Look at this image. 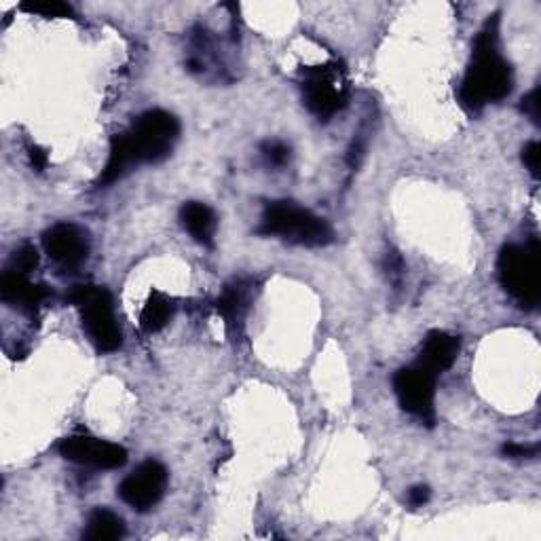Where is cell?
Masks as SVG:
<instances>
[{"instance_id": "13", "label": "cell", "mask_w": 541, "mask_h": 541, "mask_svg": "<svg viewBox=\"0 0 541 541\" xmlns=\"http://www.w3.org/2000/svg\"><path fill=\"white\" fill-rule=\"evenodd\" d=\"M180 220L184 229L197 241V244L212 248L214 246V235H216V214L208 208L205 203L189 201L184 203L180 212Z\"/></svg>"}, {"instance_id": "24", "label": "cell", "mask_w": 541, "mask_h": 541, "mask_svg": "<svg viewBox=\"0 0 541 541\" xmlns=\"http://www.w3.org/2000/svg\"><path fill=\"white\" fill-rule=\"evenodd\" d=\"M30 161H32V167H34V170L43 172V170H45V165H47V155L41 151V148L32 146V148H30Z\"/></svg>"}, {"instance_id": "7", "label": "cell", "mask_w": 541, "mask_h": 541, "mask_svg": "<svg viewBox=\"0 0 541 541\" xmlns=\"http://www.w3.org/2000/svg\"><path fill=\"white\" fill-rule=\"evenodd\" d=\"M303 93L307 108L320 119L337 115L347 102V87L341 74L330 66L307 68L303 72Z\"/></svg>"}, {"instance_id": "9", "label": "cell", "mask_w": 541, "mask_h": 541, "mask_svg": "<svg viewBox=\"0 0 541 541\" xmlns=\"http://www.w3.org/2000/svg\"><path fill=\"white\" fill-rule=\"evenodd\" d=\"M60 453L72 463L98 470H117L123 468L127 461V451L123 446L93 436H70L62 440Z\"/></svg>"}, {"instance_id": "1", "label": "cell", "mask_w": 541, "mask_h": 541, "mask_svg": "<svg viewBox=\"0 0 541 541\" xmlns=\"http://www.w3.org/2000/svg\"><path fill=\"white\" fill-rule=\"evenodd\" d=\"M499 20L487 22L474 45V62L459 87L461 104L476 113L491 102H499L512 91V68L499 53Z\"/></svg>"}, {"instance_id": "11", "label": "cell", "mask_w": 541, "mask_h": 541, "mask_svg": "<svg viewBox=\"0 0 541 541\" xmlns=\"http://www.w3.org/2000/svg\"><path fill=\"white\" fill-rule=\"evenodd\" d=\"M0 296H3L5 303L22 307L24 311H36L49 298V290L45 286L32 284L22 273L5 271L0 277Z\"/></svg>"}, {"instance_id": "2", "label": "cell", "mask_w": 541, "mask_h": 541, "mask_svg": "<svg viewBox=\"0 0 541 541\" xmlns=\"http://www.w3.org/2000/svg\"><path fill=\"white\" fill-rule=\"evenodd\" d=\"M178 134L180 123L174 115L165 110H148L138 117L129 132L115 136V140L132 165L157 163L172 153Z\"/></svg>"}, {"instance_id": "6", "label": "cell", "mask_w": 541, "mask_h": 541, "mask_svg": "<svg viewBox=\"0 0 541 541\" xmlns=\"http://www.w3.org/2000/svg\"><path fill=\"white\" fill-rule=\"evenodd\" d=\"M394 391L400 406L406 413L421 421L434 423V398H436V375L415 364L396 372Z\"/></svg>"}, {"instance_id": "18", "label": "cell", "mask_w": 541, "mask_h": 541, "mask_svg": "<svg viewBox=\"0 0 541 541\" xmlns=\"http://www.w3.org/2000/svg\"><path fill=\"white\" fill-rule=\"evenodd\" d=\"M36 265H39V252H36L34 246L24 244L22 248L15 250V254L11 258V269L9 271L26 275V273L34 271Z\"/></svg>"}, {"instance_id": "15", "label": "cell", "mask_w": 541, "mask_h": 541, "mask_svg": "<svg viewBox=\"0 0 541 541\" xmlns=\"http://www.w3.org/2000/svg\"><path fill=\"white\" fill-rule=\"evenodd\" d=\"M172 313H174V305L170 298L159 292H153L151 296H148V301L140 313V328L146 334H155L170 324Z\"/></svg>"}, {"instance_id": "14", "label": "cell", "mask_w": 541, "mask_h": 541, "mask_svg": "<svg viewBox=\"0 0 541 541\" xmlns=\"http://www.w3.org/2000/svg\"><path fill=\"white\" fill-rule=\"evenodd\" d=\"M123 535H125L123 518L106 508H98L96 512H91L87 520V529L83 533L87 541H115L121 539Z\"/></svg>"}, {"instance_id": "17", "label": "cell", "mask_w": 541, "mask_h": 541, "mask_svg": "<svg viewBox=\"0 0 541 541\" xmlns=\"http://www.w3.org/2000/svg\"><path fill=\"white\" fill-rule=\"evenodd\" d=\"M24 11L34 13V15H43V17H70L72 7L66 3H60V0H39V3H24Z\"/></svg>"}, {"instance_id": "12", "label": "cell", "mask_w": 541, "mask_h": 541, "mask_svg": "<svg viewBox=\"0 0 541 541\" xmlns=\"http://www.w3.org/2000/svg\"><path fill=\"white\" fill-rule=\"evenodd\" d=\"M459 356V341L449 332H429L421 349L419 366L432 372V375H440V372L449 370Z\"/></svg>"}, {"instance_id": "20", "label": "cell", "mask_w": 541, "mask_h": 541, "mask_svg": "<svg viewBox=\"0 0 541 541\" xmlns=\"http://www.w3.org/2000/svg\"><path fill=\"white\" fill-rule=\"evenodd\" d=\"M539 161H541V146L539 142H529L522 148V163L527 165L533 178H539Z\"/></svg>"}, {"instance_id": "8", "label": "cell", "mask_w": 541, "mask_h": 541, "mask_svg": "<svg viewBox=\"0 0 541 541\" xmlns=\"http://www.w3.org/2000/svg\"><path fill=\"white\" fill-rule=\"evenodd\" d=\"M167 487V470L159 461H146L119 484V497L138 512L151 510Z\"/></svg>"}, {"instance_id": "4", "label": "cell", "mask_w": 541, "mask_h": 541, "mask_svg": "<svg viewBox=\"0 0 541 541\" xmlns=\"http://www.w3.org/2000/svg\"><path fill=\"white\" fill-rule=\"evenodd\" d=\"M499 282L514 301L522 307L533 309L541 298V271H539V246L533 239L529 246H503L497 258Z\"/></svg>"}, {"instance_id": "10", "label": "cell", "mask_w": 541, "mask_h": 541, "mask_svg": "<svg viewBox=\"0 0 541 541\" xmlns=\"http://www.w3.org/2000/svg\"><path fill=\"white\" fill-rule=\"evenodd\" d=\"M43 246L53 263L66 271L79 269L89 258V248H91L87 231H83L77 225H72V222H60V225H53L43 235Z\"/></svg>"}, {"instance_id": "3", "label": "cell", "mask_w": 541, "mask_h": 541, "mask_svg": "<svg viewBox=\"0 0 541 541\" xmlns=\"http://www.w3.org/2000/svg\"><path fill=\"white\" fill-rule=\"evenodd\" d=\"M260 235H273L298 246H326L332 241V229L320 216L311 214L292 201H273L265 208L258 227Z\"/></svg>"}, {"instance_id": "19", "label": "cell", "mask_w": 541, "mask_h": 541, "mask_svg": "<svg viewBox=\"0 0 541 541\" xmlns=\"http://www.w3.org/2000/svg\"><path fill=\"white\" fill-rule=\"evenodd\" d=\"M263 155L265 159L275 165V167H282L288 163L290 159V148L284 144V142H267L263 146Z\"/></svg>"}, {"instance_id": "23", "label": "cell", "mask_w": 541, "mask_h": 541, "mask_svg": "<svg viewBox=\"0 0 541 541\" xmlns=\"http://www.w3.org/2000/svg\"><path fill=\"white\" fill-rule=\"evenodd\" d=\"M429 501V489L423 487V484H419V487H413L408 491V503L413 508H421L423 503Z\"/></svg>"}, {"instance_id": "21", "label": "cell", "mask_w": 541, "mask_h": 541, "mask_svg": "<svg viewBox=\"0 0 541 541\" xmlns=\"http://www.w3.org/2000/svg\"><path fill=\"white\" fill-rule=\"evenodd\" d=\"M539 106H541V100H539V87H535L527 98H522V113H525L533 123H539Z\"/></svg>"}, {"instance_id": "22", "label": "cell", "mask_w": 541, "mask_h": 541, "mask_svg": "<svg viewBox=\"0 0 541 541\" xmlns=\"http://www.w3.org/2000/svg\"><path fill=\"white\" fill-rule=\"evenodd\" d=\"M503 453L508 457L520 459V457H535L537 455V446H525V444H506L503 446Z\"/></svg>"}, {"instance_id": "5", "label": "cell", "mask_w": 541, "mask_h": 541, "mask_svg": "<svg viewBox=\"0 0 541 541\" xmlns=\"http://www.w3.org/2000/svg\"><path fill=\"white\" fill-rule=\"evenodd\" d=\"M68 301L81 311L83 328L87 330L91 343L100 351H117L123 343L121 328L113 313V298L110 292L100 286H77Z\"/></svg>"}, {"instance_id": "16", "label": "cell", "mask_w": 541, "mask_h": 541, "mask_svg": "<svg viewBox=\"0 0 541 541\" xmlns=\"http://www.w3.org/2000/svg\"><path fill=\"white\" fill-rule=\"evenodd\" d=\"M246 288L241 284H235V286H229L225 292H222V296L218 298V313L225 317V322L229 328H237V324H241V320H244L246 315Z\"/></svg>"}]
</instances>
